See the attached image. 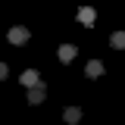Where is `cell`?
Wrapping results in <instances>:
<instances>
[{"instance_id": "9", "label": "cell", "mask_w": 125, "mask_h": 125, "mask_svg": "<svg viewBox=\"0 0 125 125\" xmlns=\"http://www.w3.org/2000/svg\"><path fill=\"white\" fill-rule=\"evenodd\" d=\"M10 75V66H6V62H0V78H6Z\"/></svg>"}, {"instance_id": "2", "label": "cell", "mask_w": 125, "mask_h": 125, "mask_svg": "<svg viewBox=\"0 0 125 125\" xmlns=\"http://www.w3.org/2000/svg\"><path fill=\"white\" fill-rule=\"evenodd\" d=\"M44 97H47V88H44V81H38L34 88H28V103H31V106L44 103Z\"/></svg>"}, {"instance_id": "5", "label": "cell", "mask_w": 125, "mask_h": 125, "mask_svg": "<svg viewBox=\"0 0 125 125\" xmlns=\"http://www.w3.org/2000/svg\"><path fill=\"white\" fill-rule=\"evenodd\" d=\"M94 19H97V13H94L91 6H81V10H78V22H81V25H88V28H91Z\"/></svg>"}, {"instance_id": "1", "label": "cell", "mask_w": 125, "mask_h": 125, "mask_svg": "<svg viewBox=\"0 0 125 125\" xmlns=\"http://www.w3.org/2000/svg\"><path fill=\"white\" fill-rule=\"evenodd\" d=\"M28 38H31V34H28V28H25V25H16V28H10V34H6V41H10V44H16V47H22Z\"/></svg>"}, {"instance_id": "3", "label": "cell", "mask_w": 125, "mask_h": 125, "mask_svg": "<svg viewBox=\"0 0 125 125\" xmlns=\"http://www.w3.org/2000/svg\"><path fill=\"white\" fill-rule=\"evenodd\" d=\"M56 56H60V62H72V60L78 56V47H75V44H60Z\"/></svg>"}, {"instance_id": "8", "label": "cell", "mask_w": 125, "mask_h": 125, "mask_svg": "<svg viewBox=\"0 0 125 125\" xmlns=\"http://www.w3.org/2000/svg\"><path fill=\"white\" fill-rule=\"evenodd\" d=\"M109 44L116 47V50H125V31H113L109 34Z\"/></svg>"}, {"instance_id": "7", "label": "cell", "mask_w": 125, "mask_h": 125, "mask_svg": "<svg viewBox=\"0 0 125 125\" xmlns=\"http://www.w3.org/2000/svg\"><path fill=\"white\" fill-rule=\"evenodd\" d=\"M84 72H88V78H100V75H103V62H100V60H91Z\"/></svg>"}, {"instance_id": "4", "label": "cell", "mask_w": 125, "mask_h": 125, "mask_svg": "<svg viewBox=\"0 0 125 125\" xmlns=\"http://www.w3.org/2000/svg\"><path fill=\"white\" fill-rule=\"evenodd\" d=\"M62 119H66V125H78L81 122V109L78 106H66L62 109Z\"/></svg>"}, {"instance_id": "6", "label": "cell", "mask_w": 125, "mask_h": 125, "mask_svg": "<svg viewBox=\"0 0 125 125\" xmlns=\"http://www.w3.org/2000/svg\"><path fill=\"white\" fill-rule=\"evenodd\" d=\"M19 81H22V84H25V88H34V84H38V81H41V75H38V72H34V69H25V72H22V75H19Z\"/></svg>"}]
</instances>
